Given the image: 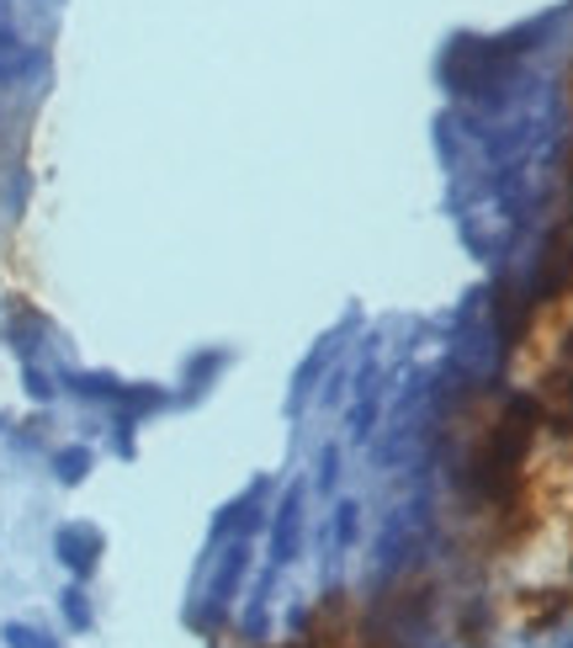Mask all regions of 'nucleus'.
<instances>
[{
	"label": "nucleus",
	"instance_id": "1",
	"mask_svg": "<svg viewBox=\"0 0 573 648\" xmlns=\"http://www.w3.org/2000/svg\"><path fill=\"white\" fill-rule=\"evenodd\" d=\"M298 548H303V489L292 483L286 489V500L277 505V527H271V564L282 569V564H292L298 558Z\"/></svg>",
	"mask_w": 573,
	"mask_h": 648
},
{
	"label": "nucleus",
	"instance_id": "8",
	"mask_svg": "<svg viewBox=\"0 0 573 648\" xmlns=\"http://www.w3.org/2000/svg\"><path fill=\"white\" fill-rule=\"evenodd\" d=\"M356 527H361V505L356 500L334 505V548H351L356 542Z\"/></svg>",
	"mask_w": 573,
	"mask_h": 648
},
{
	"label": "nucleus",
	"instance_id": "9",
	"mask_svg": "<svg viewBox=\"0 0 573 648\" xmlns=\"http://www.w3.org/2000/svg\"><path fill=\"white\" fill-rule=\"evenodd\" d=\"M0 638H6V648H59L53 638H43L38 627H27V622H6Z\"/></svg>",
	"mask_w": 573,
	"mask_h": 648
},
{
	"label": "nucleus",
	"instance_id": "10",
	"mask_svg": "<svg viewBox=\"0 0 573 648\" xmlns=\"http://www.w3.org/2000/svg\"><path fill=\"white\" fill-rule=\"evenodd\" d=\"M313 479H319V489H334V479H340V452H334V447L319 452V473H313Z\"/></svg>",
	"mask_w": 573,
	"mask_h": 648
},
{
	"label": "nucleus",
	"instance_id": "5",
	"mask_svg": "<svg viewBox=\"0 0 573 648\" xmlns=\"http://www.w3.org/2000/svg\"><path fill=\"white\" fill-rule=\"evenodd\" d=\"M404 542H409V516L399 510V516L382 527V537H378V564H382V569H393V564L404 558Z\"/></svg>",
	"mask_w": 573,
	"mask_h": 648
},
{
	"label": "nucleus",
	"instance_id": "7",
	"mask_svg": "<svg viewBox=\"0 0 573 648\" xmlns=\"http://www.w3.org/2000/svg\"><path fill=\"white\" fill-rule=\"evenodd\" d=\"M59 611H64V622L74 627V632H91V600H86V590H80V585H70V590H64V596H59Z\"/></svg>",
	"mask_w": 573,
	"mask_h": 648
},
{
	"label": "nucleus",
	"instance_id": "6",
	"mask_svg": "<svg viewBox=\"0 0 573 648\" xmlns=\"http://www.w3.org/2000/svg\"><path fill=\"white\" fill-rule=\"evenodd\" d=\"M53 473H59V483H80L91 473V447H64V452H53Z\"/></svg>",
	"mask_w": 573,
	"mask_h": 648
},
{
	"label": "nucleus",
	"instance_id": "3",
	"mask_svg": "<svg viewBox=\"0 0 573 648\" xmlns=\"http://www.w3.org/2000/svg\"><path fill=\"white\" fill-rule=\"evenodd\" d=\"M244 569H250V548H244V542H234V548L223 552V564H218L208 600H213V606H229V600L239 596V585H244Z\"/></svg>",
	"mask_w": 573,
	"mask_h": 648
},
{
	"label": "nucleus",
	"instance_id": "4",
	"mask_svg": "<svg viewBox=\"0 0 573 648\" xmlns=\"http://www.w3.org/2000/svg\"><path fill=\"white\" fill-rule=\"evenodd\" d=\"M64 383H70L80 399H112V405H122V393H128V388H122L118 378H107V372H96V378L91 372H70Z\"/></svg>",
	"mask_w": 573,
	"mask_h": 648
},
{
	"label": "nucleus",
	"instance_id": "11",
	"mask_svg": "<svg viewBox=\"0 0 573 648\" xmlns=\"http://www.w3.org/2000/svg\"><path fill=\"white\" fill-rule=\"evenodd\" d=\"M27 393H32V399H53V383H48L38 367H27Z\"/></svg>",
	"mask_w": 573,
	"mask_h": 648
},
{
	"label": "nucleus",
	"instance_id": "2",
	"mask_svg": "<svg viewBox=\"0 0 573 648\" xmlns=\"http://www.w3.org/2000/svg\"><path fill=\"white\" fill-rule=\"evenodd\" d=\"M53 548H59V558H64V569H70V575L86 579L96 569V558H101V531L96 527H59Z\"/></svg>",
	"mask_w": 573,
	"mask_h": 648
}]
</instances>
